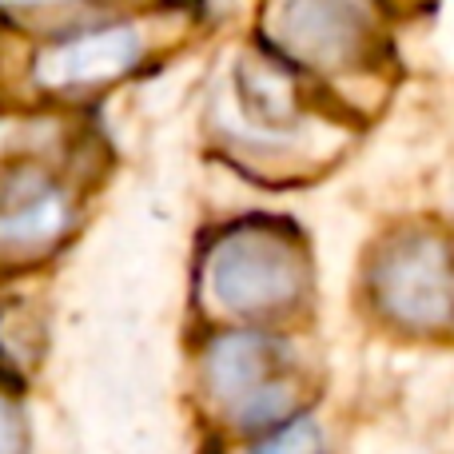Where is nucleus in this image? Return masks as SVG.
<instances>
[{"mask_svg": "<svg viewBox=\"0 0 454 454\" xmlns=\"http://www.w3.org/2000/svg\"><path fill=\"white\" fill-rule=\"evenodd\" d=\"M307 291V255L271 223H239L204 259V295L227 319L263 323L287 315Z\"/></svg>", "mask_w": 454, "mask_h": 454, "instance_id": "obj_1", "label": "nucleus"}, {"mask_svg": "<svg viewBox=\"0 0 454 454\" xmlns=\"http://www.w3.org/2000/svg\"><path fill=\"white\" fill-rule=\"evenodd\" d=\"M379 311L407 331H442L454 323V247L434 231H403L371 271Z\"/></svg>", "mask_w": 454, "mask_h": 454, "instance_id": "obj_2", "label": "nucleus"}, {"mask_svg": "<svg viewBox=\"0 0 454 454\" xmlns=\"http://www.w3.org/2000/svg\"><path fill=\"white\" fill-rule=\"evenodd\" d=\"M367 0H283L275 8L271 40L291 64L315 72H343L371 48Z\"/></svg>", "mask_w": 454, "mask_h": 454, "instance_id": "obj_3", "label": "nucleus"}, {"mask_svg": "<svg viewBox=\"0 0 454 454\" xmlns=\"http://www.w3.org/2000/svg\"><path fill=\"white\" fill-rule=\"evenodd\" d=\"M144 60V32L136 24H96L64 32L32 56V84L40 92H88L128 76Z\"/></svg>", "mask_w": 454, "mask_h": 454, "instance_id": "obj_4", "label": "nucleus"}, {"mask_svg": "<svg viewBox=\"0 0 454 454\" xmlns=\"http://www.w3.org/2000/svg\"><path fill=\"white\" fill-rule=\"evenodd\" d=\"M72 227V200L44 172H12L0 192V259H36Z\"/></svg>", "mask_w": 454, "mask_h": 454, "instance_id": "obj_5", "label": "nucleus"}, {"mask_svg": "<svg viewBox=\"0 0 454 454\" xmlns=\"http://www.w3.org/2000/svg\"><path fill=\"white\" fill-rule=\"evenodd\" d=\"M291 367L287 347L275 335L255 327H231L220 331L212 343L204 347V387L223 403H239L267 379H279Z\"/></svg>", "mask_w": 454, "mask_h": 454, "instance_id": "obj_6", "label": "nucleus"}, {"mask_svg": "<svg viewBox=\"0 0 454 454\" xmlns=\"http://www.w3.org/2000/svg\"><path fill=\"white\" fill-rule=\"evenodd\" d=\"M295 415H299V383H291L287 375L267 379L263 387H255L251 395H243L239 403L227 407V419L247 434H267Z\"/></svg>", "mask_w": 454, "mask_h": 454, "instance_id": "obj_7", "label": "nucleus"}, {"mask_svg": "<svg viewBox=\"0 0 454 454\" xmlns=\"http://www.w3.org/2000/svg\"><path fill=\"white\" fill-rule=\"evenodd\" d=\"M251 454H323V431L311 415L299 411L295 419L279 423L275 431L259 434Z\"/></svg>", "mask_w": 454, "mask_h": 454, "instance_id": "obj_8", "label": "nucleus"}, {"mask_svg": "<svg viewBox=\"0 0 454 454\" xmlns=\"http://www.w3.org/2000/svg\"><path fill=\"white\" fill-rule=\"evenodd\" d=\"M0 454H28V423L8 395H0Z\"/></svg>", "mask_w": 454, "mask_h": 454, "instance_id": "obj_9", "label": "nucleus"}, {"mask_svg": "<svg viewBox=\"0 0 454 454\" xmlns=\"http://www.w3.org/2000/svg\"><path fill=\"white\" fill-rule=\"evenodd\" d=\"M68 0H0V8L12 16H28V12H48V8H60Z\"/></svg>", "mask_w": 454, "mask_h": 454, "instance_id": "obj_10", "label": "nucleus"}]
</instances>
